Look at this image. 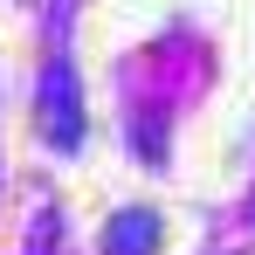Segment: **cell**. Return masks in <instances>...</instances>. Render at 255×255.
<instances>
[{
    "mask_svg": "<svg viewBox=\"0 0 255 255\" xmlns=\"http://www.w3.org/2000/svg\"><path fill=\"white\" fill-rule=\"evenodd\" d=\"M42 138L62 145V152L83 145V90H76V69H69L62 55L42 69Z\"/></svg>",
    "mask_w": 255,
    "mask_h": 255,
    "instance_id": "1",
    "label": "cell"
},
{
    "mask_svg": "<svg viewBox=\"0 0 255 255\" xmlns=\"http://www.w3.org/2000/svg\"><path fill=\"white\" fill-rule=\"evenodd\" d=\"M159 249V214L152 207H125L104 228V255H152Z\"/></svg>",
    "mask_w": 255,
    "mask_h": 255,
    "instance_id": "2",
    "label": "cell"
}]
</instances>
